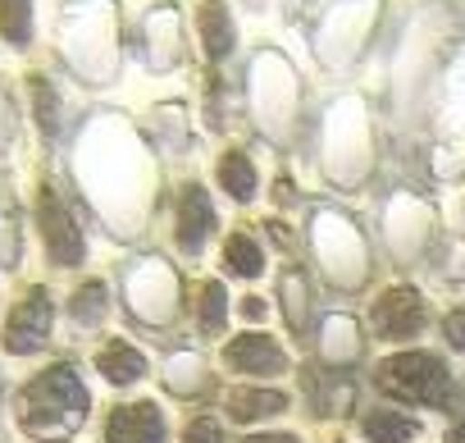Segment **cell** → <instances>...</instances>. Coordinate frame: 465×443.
I'll return each instance as SVG.
<instances>
[{
  "instance_id": "obj_1",
  "label": "cell",
  "mask_w": 465,
  "mask_h": 443,
  "mask_svg": "<svg viewBox=\"0 0 465 443\" xmlns=\"http://www.w3.org/2000/svg\"><path fill=\"white\" fill-rule=\"evenodd\" d=\"M87 420V388L74 366H51L19 388V429L33 443H69Z\"/></svg>"
},
{
  "instance_id": "obj_2",
  "label": "cell",
  "mask_w": 465,
  "mask_h": 443,
  "mask_svg": "<svg viewBox=\"0 0 465 443\" xmlns=\"http://www.w3.org/2000/svg\"><path fill=\"white\" fill-rule=\"evenodd\" d=\"M379 393L401 398V402H420V407H447L451 402V370L438 352H401V357H383L374 370Z\"/></svg>"
},
{
  "instance_id": "obj_3",
  "label": "cell",
  "mask_w": 465,
  "mask_h": 443,
  "mask_svg": "<svg viewBox=\"0 0 465 443\" xmlns=\"http://www.w3.org/2000/svg\"><path fill=\"white\" fill-rule=\"evenodd\" d=\"M370 320H374V334H379V338L401 343V338H415V334L424 329L429 302H424V293H420L415 284H392V288L379 293Z\"/></svg>"
},
{
  "instance_id": "obj_4",
  "label": "cell",
  "mask_w": 465,
  "mask_h": 443,
  "mask_svg": "<svg viewBox=\"0 0 465 443\" xmlns=\"http://www.w3.org/2000/svg\"><path fill=\"white\" fill-rule=\"evenodd\" d=\"M210 234H214V206L196 183H187L173 201V243H178L183 257H196Z\"/></svg>"
},
{
  "instance_id": "obj_5",
  "label": "cell",
  "mask_w": 465,
  "mask_h": 443,
  "mask_svg": "<svg viewBox=\"0 0 465 443\" xmlns=\"http://www.w3.org/2000/svg\"><path fill=\"white\" fill-rule=\"evenodd\" d=\"M37 219H42V238H46V247H51V261H55V266H78V261H83V234H78L74 215L64 210V201H60L51 187H42Z\"/></svg>"
},
{
  "instance_id": "obj_6",
  "label": "cell",
  "mask_w": 465,
  "mask_h": 443,
  "mask_svg": "<svg viewBox=\"0 0 465 443\" xmlns=\"http://www.w3.org/2000/svg\"><path fill=\"white\" fill-rule=\"evenodd\" d=\"M46 338H51V297H46V288H33V293L10 311L5 347H10V352H37Z\"/></svg>"
},
{
  "instance_id": "obj_7",
  "label": "cell",
  "mask_w": 465,
  "mask_h": 443,
  "mask_svg": "<svg viewBox=\"0 0 465 443\" xmlns=\"http://www.w3.org/2000/svg\"><path fill=\"white\" fill-rule=\"evenodd\" d=\"M105 443H164V416L155 402H124L105 420Z\"/></svg>"
},
{
  "instance_id": "obj_8",
  "label": "cell",
  "mask_w": 465,
  "mask_h": 443,
  "mask_svg": "<svg viewBox=\"0 0 465 443\" xmlns=\"http://www.w3.org/2000/svg\"><path fill=\"white\" fill-rule=\"evenodd\" d=\"M223 361H228L232 370H252V375H270V370H283V366H288L283 347H279L274 338H265V334L238 338V343L223 352Z\"/></svg>"
},
{
  "instance_id": "obj_9",
  "label": "cell",
  "mask_w": 465,
  "mask_h": 443,
  "mask_svg": "<svg viewBox=\"0 0 465 443\" xmlns=\"http://www.w3.org/2000/svg\"><path fill=\"white\" fill-rule=\"evenodd\" d=\"M96 370H101V379H110V384H137L142 375H146V357L133 347V343H105L101 352H96Z\"/></svg>"
},
{
  "instance_id": "obj_10",
  "label": "cell",
  "mask_w": 465,
  "mask_h": 443,
  "mask_svg": "<svg viewBox=\"0 0 465 443\" xmlns=\"http://www.w3.org/2000/svg\"><path fill=\"white\" fill-rule=\"evenodd\" d=\"M361 434H365L370 443H415V438H420V425H415L411 416L392 411V407H374V411H365Z\"/></svg>"
},
{
  "instance_id": "obj_11",
  "label": "cell",
  "mask_w": 465,
  "mask_h": 443,
  "mask_svg": "<svg viewBox=\"0 0 465 443\" xmlns=\"http://www.w3.org/2000/svg\"><path fill=\"white\" fill-rule=\"evenodd\" d=\"M223 270L228 275H238V279H261L265 275V247L256 234L238 229L228 243H223Z\"/></svg>"
},
{
  "instance_id": "obj_12",
  "label": "cell",
  "mask_w": 465,
  "mask_h": 443,
  "mask_svg": "<svg viewBox=\"0 0 465 443\" xmlns=\"http://www.w3.org/2000/svg\"><path fill=\"white\" fill-rule=\"evenodd\" d=\"M219 187L232 196V201H252L256 196V165L247 151H228L219 160Z\"/></svg>"
},
{
  "instance_id": "obj_13",
  "label": "cell",
  "mask_w": 465,
  "mask_h": 443,
  "mask_svg": "<svg viewBox=\"0 0 465 443\" xmlns=\"http://www.w3.org/2000/svg\"><path fill=\"white\" fill-rule=\"evenodd\" d=\"M223 316H228V297H223V284H201V302H196V325L205 334H219L223 329Z\"/></svg>"
},
{
  "instance_id": "obj_14",
  "label": "cell",
  "mask_w": 465,
  "mask_h": 443,
  "mask_svg": "<svg viewBox=\"0 0 465 443\" xmlns=\"http://www.w3.org/2000/svg\"><path fill=\"white\" fill-rule=\"evenodd\" d=\"M0 33H5V42H15V46H24L33 37L28 0H0Z\"/></svg>"
},
{
  "instance_id": "obj_15",
  "label": "cell",
  "mask_w": 465,
  "mask_h": 443,
  "mask_svg": "<svg viewBox=\"0 0 465 443\" xmlns=\"http://www.w3.org/2000/svg\"><path fill=\"white\" fill-rule=\"evenodd\" d=\"M232 416L238 420H256V416H274V411H283L288 407V398L283 393H232Z\"/></svg>"
},
{
  "instance_id": "obj_16",
  "label": "cell",
  "mask_w": 465,
  "mask_h": 443,
  "mask_svg": "<svg viewBox=\"0 0 465 443\" xmlns=\"http://www.w3.org/2000/svg\"><path fill=\"white\" fill-rule=\"evenodd\" d=\"M201 33H205V51H210V55H223V51H228V42H232L219 5H205V15H201Z\"/></svg>"
},
{
  "instance_id": "obj_17",
  "label": "cell",
  "mask_w": 465,
  "mask_h": 443,
  "mask_svg": "<svg viewBox=\"0 0 465 443\" xmlns=\"http://www.w3.org/2000/svg\"><path fill=\"white\" fill-rule=\"evenodd\" d=\"M101 311H105V284L92 279V284H83V293L74 297V316H78V320H96Z\"/></svg>"
},
{
  "instance_id": "obj_18",
  "label": "cell",
  "mask_w": 465,
  "mask_h": 443,
  "mask_svg": "<svg viewBox=\"0 0 465 443\" xmlns=\"http://www.w3.org/2000/svg\"><path fill=\"white\" fill-rule=\"evenodd\" d=\"M178 443H223V425L214 416H196V420H187Z\"/></svg>"
},
{
  "instance_id": "obj_19",
  "label": "cell",
  "mask_w": 465,
  "mask_h": 443,
  "mask_svg": "<svg viewBox=\"0 0 465 443\" xmlns=\"http://www.w3.org/2000/svg\"><path fill=\"white\" fill-rule=\"evenodd\" d=\"M442 338H447L451 352H465V307L447 311V320H442Z\"/></svg>"
},
{
  "instance_id": "obj_20",
  "label": "cell",
  "mask_w": 465,
  "mask_h": 443,
  "mask_svg": "<svg viewBox=\"0 0 465 443\" xmlns=\"http://www.w3.org/2000/svg\"><path fill=\"white\" fill-rule=\"evenodd\" d=\"M242 443H297V434H283V429H261V434H247Z\"/></svg>"
},
{
  "instance_id": "obj_21",
  "label": "cell",
  "mask_w": 465,
  "mask_h": 443,
  "mask_svg": "<svg viewBox=\"0 0 465 443\" xmlns=\"http://www.w3.org/2000/svg\"><path fill=\"white\" fill-rule=\"evenodd\" d=\"M242 316L261 320V316H265V302H261V297H247V302H242Z\"/></svg>"
},
{
  "instance_id": "obj_22",
  "label": "cell",
  "mask_w": 465,
  "mask_h": 443,
  "mask_svg": "<svg viewBox=\"0 0 465 443\" xmlns=\"http://www.w3.org/2000/svg\"><path fill=\"white\" fill-rule=\"evenodd\" d=\"M447 443H465V420H456V425H451V434H447Z\"/></svg>"
}]
</instances>
